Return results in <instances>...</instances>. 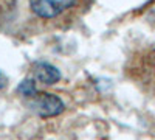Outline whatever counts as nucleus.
Masks as SVG:
<instances>
[{
  "label": "nucleus",
  "instance_id": "2",
  "mask_svg": "<svg viewBox=\"0 0 155 140\" xmlns=\"http://www.w3.org/2000/svg\"><path fill=\"white\" fill-rule=\"evenodd\" d=\"M74 3L76 0H30V8L37 17L53 19Z\"/></svg>",
  "mask_w": 155,
  "mask_h": 140
},
{
  "label": "nucleus",
  "instance_id": "4",
  "mask_svg": "<svg viewBox=\"0 0 155 140\" xmlns=\"http://www.w3.org/2000/svg\"><path fill=\"white\" fill-rule=\"evenodd\" d=\"M19 92H22V95H25L27 98L31 97L34 92H37L36 86H34V80H25V81H22L20 86H19Z\"/></svg>",
  "mask_w": 155,
  "mask_h": 140
},
{
  "label": "nucleus",
  "instance_id": "3",
  "mask_svg": "<svg viewBox=\"0 0 155 140\" xmlns=\"http://www.w3.org/2000/svg\"><path fill=\"white\" fill-rule=\"evenodd\" d=\"M33 80L42 84H54L61 80V72L48 62H36L33 69Z\"/></svg>",
  "mask_w": 155,
  "mask_h": 140
},
{
  "label": "nucleus",
  "instance_id": "1",
  "mask_svg": "<svg viewBox=\"0 0 155 140\" xmlns=\"http://www.w3.org/2000/svg\"><path fill=\"white\" fill-rule=\"evenodd\" d=\"M28 106L42 118L56 117L64 111V103L59 97L48 92H34L28 97Z\"/></svg>",
  "mask_w": 155,
  "mask_h": 140
},
{
  "label": "nucleus",
  "instance_id": "5",
  "mask_svg": "<svg viewBox=\"0 0 155 140\" xmlns=\"http://www.w3.org/2000/svg\"><path fill=\"white\" fill-rule=\"evenodd\" d=\"M5 86V76H3V73L0 72V87H3Z\"/></svg>",
  "mask_w": 155,
  "mask_h": 140
}]
</instances>
